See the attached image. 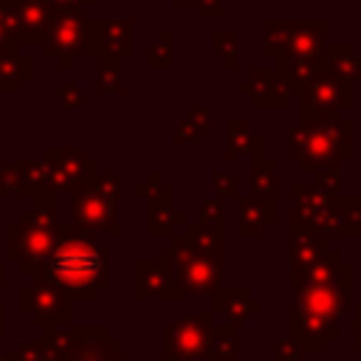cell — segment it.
Instances as JSON below:
<instances>
[{"mask_svg": "<svg viewBox=\"0 0 361 361\" xmlns=\"http://www.w3.org/2000/svg\"><path fill=\"white\" fill-rule=\"evenodd\" d=\"M355 85L341 82L336 76L319 73L302 87V116L307 121H330L341 118L344 110L355 104Z\"/></svg>", "mask_w": 361, "mask_h": 361, "instance_id": "2", "label": "cell"}, {"mask_svg": "<svg viewBox=\"0 0 361 361\" xmlns=\"http://www.w3.org/2000/svg\"><path fill=\"white\" fill-rule=\"evenodd\" d=\"M290 333L299 341L302 350H324L327 341H336L341 336L338 319L310 313V310H293L290 313Z\"/></svg>", "mask_w": 361, "mask_h": 361, "instance_id": "5", "label": "cell"}, {"mask_svg": "<svg viewBox=\"0 0 361 361\" xmlns=\"http://www.w3.org/2000/svg\"><path fill=\"white\" fill-rule=\"evenodd\" d=\"M353 262L341 259V265L336 268L330 282H319V285H305L299 288L296 296V307L299 310H310V313H322V316H333L338 319L341 313H350V288H353Z\"/></svg>", "mask_w": 361, "mask_h": 361, "instance_id": "3", "label": "cell"}, {"mask_svg": "<svg viewBox=\"0 0 361 361\" xmlns=\"http://www.w3.org/2000/svg\"><path fill=\"white\" fill-rule=\"evenodd\" d=\"M333 231L341 237H358L361 234V195L355 197H338L336 200V223Z\"/></svg>", "mask_w": 361, "mask_h": 361, "instance_id": "7", "label": "cell"}, {"mask_svg": "<svg viewBox=\"0 0 361 361\" xmlns=\"http://www.w3.org/2000/svg\"><path fill=\"white\" fill-rule=\"evenodd\" d=\"M322 73L336 76L341 82H361V56L350 42H330L322 51Z\"/></svg>", "mask_w": 361, "mask_h": 361, "instance_id": "6", "label": "cell"}, {"mask_svg": "<svg viewBox=\"0 0 361 361\" xmlns=\"http://www.w3.org/2000/svg\"><path fill=\"white\" fill-rule=\"evenodd\" d=\"M54 271L65 285L82 288V285H90L102 276L104 257L96 245H90L85 240H68L54 254Z\"/></svg>", "mask_w": 361, "mask_h": 361, "instance_id": "4", "label": "cell"}, {"mask_svg": "<svg viewBox=\"0 0 361 361\" xmlns=\"http://www.w3.org/2000/svg\"><path fill=\"white\" fill-rule=\"evenodd\" d=\"M355 127L347 118L307 121L290 130V155L299 158L305 169H319L327 164H341L355 155L353 149Z\"/></svg>", "mask_w": 361, "mask_h": 361, "instance_id": "1", "label": "cell"}, {"mask_svg": "<svg viewBox=\"0 0 361 361\" xmlns=\"http://www.w3.org/2000/svg\"><path fill=\"white\" fill-rule=\"evenodd\" d=\"M313 175H316V189H322L327 195H338V186H341V169H338V164L319 166V169H313Z\"/></svg>", "mask_w": 361, "mask_h": 361, "instance_id": "8", "label": "cell"}, {"mask_svg": "<svg viewBox=\"0 0 361 361\" xmlns=\"http://www.w3.org/2000/svg\"><path fill=\"white\" fill-rule=\"evenodd\" d=\"M353 3H358V6H361V0H353Z\"/></svg>", "mask_w": 361, "mask_h": 361, "instance_id": "11", "label": "cell"}, {"mask_svg": "<svg viewBox=\"0 0 361 361\" xmlns=\"http://www.w3.org/2000/svg\"><path fill=\"white\" fill-rule=\"evenodd\" d=\"M350 313H353V347L361 353V299L350 302Z\"/></svg>", "mask_w": 361, "mask_h": 361, "instance_id": "9", "label": "cell"}, {"mask_svg": "<svg viewBox=\"0 0 361 361\" xmlns=\"http://www.w3.org/2000/svg\"><path fill=\"white\" fill-rule=\"evenodd\" d=\"M279 347V361H296L299 358V353H302V347H299V341L296 344H276Z\"/></svg>", "mask_w": 361, "mask_h": 361, "instance_id": "10", "label": "cell"}]
</instances>
